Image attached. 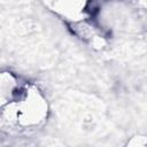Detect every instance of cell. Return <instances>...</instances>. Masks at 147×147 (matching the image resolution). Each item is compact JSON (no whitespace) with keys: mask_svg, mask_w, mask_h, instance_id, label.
<instances>
[{"mask_svg":"<svg viewBox=\"0 0 147 147\" xmlns=\"http://www.w3.org/2000/svg\"><path fill=\"white\" fill-rule=\"evenodd\" d=\"M14 103L17 115V126L34 127L45 122L48 106L37 86L25 84Z\"/></svg>","mask_w":147,"mask_h":147,"instance_id":"6da1fadb","label":"cell"},{"mask_svg":"<svg viewBox=\"0 0 147 147\" xmlns=\"http://www.w3.org/2000/svg\"><path fill=\"white\" fill-rule=\"evenodd\" d=\"M127 147H147L146 137H134L127 144Z\"/></svg>","mask_w":147,"mask_h":147,"instance_id":"7a4b0ae2","label":"cell"}]
</instances>
